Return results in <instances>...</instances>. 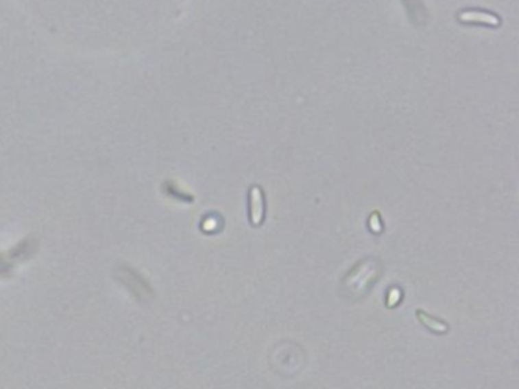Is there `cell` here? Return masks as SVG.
I'll use <instances>...</instances> for the list:
<instances>
[{
  "label": "cell",
  "instance_id": "3957f363",
  "mask_svg": "<svg viewBox=\"0 0 519 389\" xmlns=\"http://www.w3.org/2000/svg\"><path fill=\"white\" fill-rule=\"evenodd\" d=\"M459 20L463 23H479V25H486V26H492L498 27L501 25V20L498 16L492 12L487 11H461L459 14Z\"/></svg>",
  "mask_w": 519,
  "mask_h": 389
},
{
  "label": "cell",
  "instance_id": "5b68a950",
  "mask_svg": "<svg viewBox=\"0 0 519 389\" xmlns=\"http://www.w3.org/2000/svg\"><path fill=\"white\" fill-rule=\"evenodd\" d=\"M416 316H418V319H419V321H420L422 324H425L426 327L430 329L431 331H434V333H446V331H448V324L442 323V321H439V319H435V318L430 316V315H428L426 312H424V310L418 309V310H416Z\"/></svg>",
  "mask_w": 519,
  "mask_h": 389
},
{
  "label": "cell",
  "instance_id": "52a82bcc",
  "mask_svg": "<svg viewBox=\"0 0 519 389\" xmlns=\"http://www.w3.org/2000/svg\"><path fill=\"white\" fill-rule=\"evenodd\" d=\"M370 228L375 233H381V221H379V214L378 213H373L370 216Z\"/></svg>",
  "mask_w": 519,
  "mask_h": 389
},
{
  "label": "cell",
  "instance_id": "277c9868",
  "mask_svg": "<svg viewBox=\"0 0 519 389\" xmlns=\"http://www.w3.org/2000/svg\"><path fill=\"white\" fill-rule=\"evenodd\" d=\"M122 271L130 277L131 280H133V281H130L127 279H122L121 280L122 283H125L127 286H130V284H133V288H130L131 294H134L137 298H142V294L147 295V292H148V294H151L149 286H148L147 283H145V280L142 279V277L139 274L134 273V271H131L128 266H122Z\"/></svg>",
  "mask_w": 519,
  "mask_h": 389
},
{
  "label": "cell",
  "instance_id": "8992f818",
  "mask_svg": "<svg viewBox=\"0 0 519 389\" xmlns=\"http://www.w3.org/2000/svg\"><path fill=\"white\" fill-rule=\"evenodd\" d=\"M400 300V290L399 289H391L390 295H389V308H394Z\"/></svg>",
  "mask_w": 519,
  "mask_h": 389
},
{
  "label": "cell",
  "instance_id": "6da1fadb",
  "mask_svg": "<svg viewBox=\"0 0 519 389\" xmlns=\"http://www.w3.org/2000/svg\"><path fill=\"white\" fill-rule=\"evenodd\" d=\"M381 273H383V268H381L379 262L376 259H367L358 263V265L346 275L344 284L352 294L363 295L364 292L378 280Z\"/></svg>",
  "mask_w": 519,
  "mask_h": 389
},
{
  "label": "cell",
  "instance_id": "7a4b0ae2",
  "mask_svg": "<svg viewBox=\"0 0 519 389\" xmlns=\"http://www.w3.org/2000/svg\"><path fill=\"white\" fill-rule=\"evenodd\" d=\"M248 203H250V222L252 225L258 227L264 221L265 214V204H264V193H262L261 187L253 186L250 189V197H248Z\"/></svg>",
  "mask_w": 519,
  "mask_h": 389
}]
</instances>
